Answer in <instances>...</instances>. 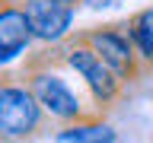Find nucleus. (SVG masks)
Instances as JSON below:
<instances>
[{
	"instance_id": "obj_8",
	"label": "nucleus",
	"mask_w": 153,
	"mask_h": 143,
	"mask_svg": "<svg viewBox=\"0 0 153 143\" xmlns=\"http://www.w3.org/2000/svg\"><path fill=\"white\" fill-rule=\"evenodd\" d=\"M128 29H131V38L137 45V51H140V60L153 67V7L140 10L137 16H131Z\"/></svg>"
},
{
	"instance_id": "obj_9",
	"label": "nucleus",
	"mask_w": 153,
	"mask_h": 143,
	"mask_svg": "<svg viewBox=\"0 0 153 143\" xmlns=\"http://www.w3.org/2000/svg\"><path fill=\"white\" fill-rule=\"evenodd\" d=\"M83 3H86L89 10H105L108 3H112V0H83Z\"/></svg>"
},
{
	"instance_id": "obj_7",
	"label": "nucleus",
	"mask_w": 153,
	"mask_h": 143,
	"mask_svg": "<svg viewBox=\"0 0 153 143\" xmlns=\"http://www.w3.org/2000/svg\"><path fill=\"white\" fill-rule=\"evenodd\" d=\"M54 140L57 143H115L118 133H115L112 124L99 121V118H83V121L64 124L54 133Z\"/></svg>"
},
{
	"instance_id": "obj_3",
	"label": "nucleus",
	"mask_w": 153,
	"mask_h": 143,
	"mask_svg": "<svg viewBox=\"0 0 153 143\" xmlns=\"http://www.w3.org/2000/svg\"><path fill=\"white\" fill-rule=\"evenodd\" d=\"M45 108L29 83L0 80V137L3 140H26L42 130Z\"/></svg>"
},
{
	"instance_id": "obj_10",
	"label": "nucleus",
	"mask_w": 153,
	"mask_h": 143,
	"mask_svg": "<svg viewBox=\"0 0 153 143\" xmlns=\"http://www.w3.org/2000/svg\"><path fill=\"white\" fill-rule=\"evenodd\" d=\"M70 3H83V0H70Z\"/></svg>"
},
{
	"instance_id": "obj_2",
	"label": "nucleus",
	"mask_w": 153,
	"mask_h": 143,
	"mask_svg": "<svg viewBox=\"0 0 153 143\" xmlns=\"http://www.w3.org/2000/svg\"><path fill=\"white\" fill-rule=\"evenodd\" d=\"M26 83L32 86V92L38 95V102L45 108L48 118H54L61 124L83 121V118H96V111H89L83 105V99L76 95V89L67 83V76L54 73L45 64H32L26 70Z\"/></svg>"
},
{
	"instance_id": "obj_4",
	"label": "nucleus",
	"mask_w": 153,
	"mask_h": 143,
	"mask_svg": "<svg viewBox=\"0 0 153 143\" xmlns=\"http://www.w3.org/2000/svg\"><path fill=\"white\" fill-rule=\"evenodd\" d=\"M83 38L102 54V60L121 76L124 83H134L140 73V51L131 38L128 26H105V29H93L83 32Z\"/></svg>"
},
{
	"instance_id": "obj_6",
	"label": "nucleus",
	"mask_w": 153,
	"mask_h": 143,
	"mask_svg": "<svg viewBox=\"0 0 153 143\" xmlns=\"http://www.w3.org/2000/svg\"><path fill=\"white\" fill-rule=\"evenodd\" d=\"M29 41L35 38H32V26H29L22 0H0V48L19 57L29 48Z\"/></svg>"
},
{
	"instance_id": "obj_1",
	"label": "nucleus",
	"mask_w": 153,
	"mask_h": 143,
	"mask_svg": "<svg viewBox=\"0 0 153 143\" xmlns=\"http://www.w3.org/2000/svg\"><path fill=\"white\" fill-rule=\"evenodd\" d=\"M61 60H64L67 70H74V73L83 80V86L89 89V95H93V102L99 105V108H108L112 102H118L124 80L105 64L102 54H99L83 35L76 38V41H67L64 45Z\"/></svg>"
},
{
	"instance_id": "obj_5",
	"label": "nucleus",
	"mask_w": 153,
	"mask_h": 143,
	"mask_svg": "<svg viewBox=\"0 0 153 143\" xmlns=\"http://www.w3.org/2000/svg\"><path fill=\"white\" fill-rule=\"evenodd\" d=\"M32 26V38L42 45H57L64 41L76 16V3L70 0H22Z\"/></svg>"
}]
</instances>
